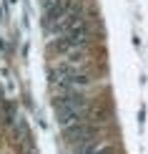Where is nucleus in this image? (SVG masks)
Segmentation results:
<instances>
[{
  "instance_id": "f257e3e1",
  "label": "nucleus",
  "mask_w": 148,
  "mask_h": 154,
  "mask_svg": "<svg viewBox=\"0 0 148 154\" xmlns=\"http://www.w3.org/2000/svg\"><path fill=\"white\" fill-rule=\"evenodd\" d=\"M55 111V121L63 126V129H70L75 124H83V116L88 111V101L80 91L78 94H60L53 104Z\"/></svg>"
},
{
  "instance_id": "f03ea898",
  "label": "nucleus",
  "mask_w": 148,
  "mask_h": 154,
  "mask_svg": "<svg viewBox=\"0 0 148 154\" xmlns=\"http://www.w3.org/2000/svg\"><path fill=\"white\" fill-rule=\"evenodd\" d=\"M93 129L91 126H86V124H75V126H70V129H65V139L70 144H86V142H93Z\"/></svg>"
},
{
  "instance_id": "7ed1b4c3",
  "label": "nucleus",
  "mask_w": 148,
  "mask_h": 154,
  "mask_svg": "<svg viewBox=\"0 0 148 154\" xmlns=\"http://www.w3.org/2000/svg\"><path fill=\"white\" fill-rule=\"evenodd\" d=\"M75 154H111V146L93 139V142H86V144L75 146Z\"/></svg>"
}]
</instances>
